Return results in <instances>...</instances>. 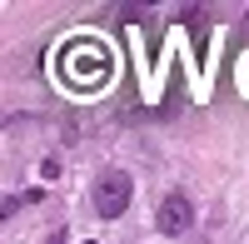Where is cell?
<instances>
[{
	"label": "cell",
	"instance_id": "6da1fadb",
	"mask_svg": "<svg viewBox=\"0 0 249 244\" xmlns=\"http://www.w3.org/2000/svg\"><path fill=\"white\" fill-rule=\"evenodd\" d=\"M130 174L124 170H105L95 179V209H100V219H120L124 209H130Z\"/></svg>",
	"mask_w": 249,
	"mask_h": 244
},
{
	"label": "cell",
	"instance_id": "7a4b0ae2",
	"mask_svg": "<svg viewBox=\"0 0 249 244\" xmlns=\"http://www.w3.org/2000/svg\"><path fill=\"white\" fill-rule=\"evenodd\" d=\"M155 219H160V229H164V234H184V229L195 225V205H190V194H179V190H175V194H164V205H160Z\"/></svg>",
	"mask_w": 249,
	"mask_h": 244
}]
</instances>
